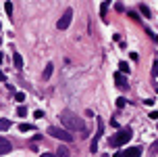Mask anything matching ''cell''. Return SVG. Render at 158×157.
<instances>
[{"instance_id": "17", "label": "cell", "mask_w": 158, "mask_h": 157, "mask_svg": "<svg viewBox=\"0 0 158 157\" xmlns=\"http://www.w3.org/2000/svg\"><path fill=\"white\" fill-rule=\"evenodd\" d=\"M17 115H21V117H25V115H27V107H25V105H21V107L17 109Z\"/></svg>"}, {"instance_id": "21", "label": "cell", "mask_w": 158, "mask_h": 157, "mask_svg": "<svg viewBox=\"0 0 158 157\" xmlns=\"http://www.w3.org/2000/svg\"><path fill=\"white\" fill-rule=\"evenodd\" d=\"M34 117H38V120H42V117H44V111H42V109H38V111H34Z\"/></svg>"}, {"instance_id": "1", "label": "cell", "mask_w": 158, "mask_h": 157, "mask_svg": "<svg viewBox=\"0 0 158 157\" xmlns=\"http://www.w3.org/2000/svg\"><path fill=\"white\" fill-rule=\"evenodd\" d=\"M60 124L67 128L69 132H85V124H83V120L81 117H77L73 111H69V109H65V111H60Z\"/></svg>"}, {"instance_id": "13", "label": "cell", "mask_w": 158, "mask_h": 157, "mask_svg": "<svg viewBox=\"0 0 158 157\" xmlns=\"http://www.w3.org/2000/svg\"><path fill=\"white\" fill-rule=\"evenodd\" d=\"M11 128V121L9 120H0V132H4V130H9Z\"/></svg>"}, {"instance_id": "30", "label": "cell", "mask_w": 158, "mask_h": 157, "mask_svg": "<svg viewBox=\"0 0 158 157\" xmlns=\"http://www.w3.org/2000/svg\"><path fill=\"white\" fill-rule=\"evenodd\" d=\"M156 40H158V34H156Z\"/></svg>"}, {"instance_id": "20", "label": "cell", "mask_w": 158, "mask_h": 157, "mask_svg": "<svg viewBox=\"0 0 158 157\" xmlns=\"http://www.w3.org/2000/svg\"><path fill=\"white\" fill-rule=\"evenodd\" d=\"M125 103H127V101H125L123 97H119V98H117V107H119V109H123V107H125Z\"/></svg>"}, {"instance_id": "26", "label": "cell", "mask_w": 158, "mask_h": 157, "mask_svg": "<svg viewBox=\"0 0 158 157\" xmlns=\"http://www.w3.org/2000/svg\"><path fill=\"white\" fill-rule=\"evenodd\" d=\"M4 80H6V75H4V71H2V69H0V82H4Z\"/></svg>"}, {"instance_id": "12", "label": "cell", "mask_w": 158, "mask_h": 157, "mask_svg": "<svg viewBox=\"0 0 158 157\" xmlns=\"http://www.w3.org/2000/svg\"><path fill=\"white\" fill-rule=\"evenodd\" d=\"M34 126L31 124H19V132H31Z\"/></svg>"}, {"instance_id": "14", "label": "cell", "mask_w": 158, "mask_h": 157, "mask_svg": "<svg viewBox=\"0 0 158 157\" xmlns=\"http://www.w3.org/2000/svg\"><path fill=\"white\" fill-rule=\"evenodd\" d=\"M56 157H69V149L67 147H60V149L56 151Z\"/></svg>"}, {"instance_id": "6", "label": "cell", "mask_w": 158, "mask_h": 157, "mask_svg": "<svg viewBox=\"0 0 158 157\" xmlns=\"http://www.w3.org/2000/svg\"><path fill=\"white\" fill-rule=\"evenodd\" d=\"M114 82H117V86L119 88H129V82H127V78H125V73H114Z\"/></svg>"}, {"instance_id": "27", "label": "cell", "mask_w": 158, "mask_h": 157, "mask_svg": "<svg viewBox=\"0 0 158 157\" xmlns=\"http://www.w3.org/2000/svg\"><path fill=\"white\" fill-rule=\"evenodd\" d=\"M40 157H56V155H52V153H44V155H40Z\"/></svg>"}, {"instance_id": "7", "label": "cell", "mask_w": 158, "mask_h": 157, "mask_svg": "<svg viewBox=\"0 0 158 157\" xmlns=\"http://www.w3.org/2000/svg\"><path fill=\"white\" fill-rule=\"evenodd\" d=\"M11 151H13V145L6 140V138L0 136V155H6V153H11Z\"/></svg>"}, {"instance_id": "24", "label": "cell", "mask_w": 158, "mask_h": 157, "mask_svg": "<svg viewBox=\"0 0 158 157\" xmlns=\"http://www.w3.org/2000/svg\"><path fill=\"white\" fill-rule=\"evenodd\" d=\"M150 120H158V111H150Z\"/></svg>"}, {"instance_id": "18", "label": "cell", "mask_w": 158, "mask_h": 157, "mask_svg": "<svg viewBox=\"0 0 158 157\" xmlns=\"http://www.w3.org/2000/svg\"><path fill=\"white\" fill-rule=\"evenodd\" d=\"M158 75V59L154 61V65H152V78H156Z\"/></svg>"}, {"instance_id": "29", "label": "cell", "mask_w": 158, "mask_h": 157, "mask_svg": "<svg viewBox=\"0 0 158 157\" xmlns=\"http://www.w3.org/2000/svg\"><path fill=\"white\" fill-rule=\"evenodd\" d=\"M156 92H158V86H156Z\"/></svg>"}, {"instance_id": "23", "label": "cell", "mask_w": 158, "mask_h": 157, "mask_svg": "<svg viewBox=\"0 0 158 157\" xmlns=\"http://www.w3.org/2000/svg\"><path fill=\"white\" fill-rule=\"evenodd\" d=\"M129 17H131V19H135V21H137V19H139V15H137L135 11H129Z\"/></svg>"}, {"instance_id": "8", "label": "cell", "mask_w": 158, "mask_h": 157, "mask_svg": "<svg viewBox=\"0 0 158 157\" xmlns=\"http://www.w3.org/2000/svg\"><path fill=\"white\" fill-rule=\"evenodd\" d=\"M123 153H125V157H139L142 155V149H139V147H129Z\"/></svg>"}, {"instance_id": "15", "label": "cell", "mask_w": 158, "mask_h": 157, "mask_svg": "<svg viewBox=\"0 0 158 157\" xmlns=\"http://www.w3.org/2000/svg\"><path fill=\"white\" fill-rule=\"evenodd\" d=\"M4 11H6V15H9V17L13 15V2H11V0H9V2L4 4Z\"/></svg>"}, {"instance_id": "4", "label": "cell", "mask_w": 158, "mask_h": 157, "mask_svg": "<svg viewBox=\"0 0 158 157\" xmlns=\"http://www.w3.org/2000/svg\"><path fill=\"white\" fill-rule=\"evenodd\" d=\"M71 21H73V9H67V11L63 13V17L58 19L56 27H58V29H67L69 25H71Z\"/></svg>"}, {"instance_id": "10", "label": "cell", "mask_w": 158, "mask_h": 157, "mask_svg": "<svg viewBox=\"0 0 158 157\" xmlns=\"http://www.w3.org/2000/svg\"><path fill=\"white\" fill-rule=\"evenodd\" d=\"M52 71H54V65H52V63H48V65H46V69H44V80H50Z\"/></svg>"}, {"instance_id": "2", "label": "cell", "mask_w": 158, "mask_h": 157, "mask_svg": "<svg viewBox=\"0 0 158 157\" xmlns=\"http://www.w3.org/2000/svg\"><path fill=\"white\" fill-rule=\"evenodd\" d=\"M131 136H133V130L131 128H123V130H119L117 134H113L110 138H108V147H123L127 145L129 140H131Z\"/></svg>"}, {"instance_id": "28", "label": "cell", "mask_w": 158, "mask_h": 157, "mask_svg": "<svg viewBox=\"0 0 158 157\" xmlns=\"http://www.w3.org/2000/svg\"><path fill=\"white\" fill-rule=\"evenodd\" d=\"M2 59H4V55H2V52H0V65H2Z\"/></svg>"}, {"instance_id": "3", "label": "cell", "mask_w": 158, "mask_h": 157, "mask_svg": "<svg viewBox=\"0 0 158 157\" xmlns=\"http://www.w3.org/2000/svg\"><path fill=\"white\" fill-rule=\"evenodd\" d=\"M48 134H50V136H54V138H58V140H65V143H71V140H73V134L69 132L67 128L50 126V128H48Z\"/></svg>"}, {"instance_id": "22", "label": "cell", "mask_w": 158, "mask_h": 157, "mask_svg": "<svg viewBox=\"0 0 158 157\" xmlns=\"http://www.w3.org/2000/svg\"><path fill=\"white\" fill-rule=\"evenodd\" d=\"M139 11L144 13V15H146V17H150V9H148V6H144V4H142V6H139Z\"/></svg>"}, {"instance_id": "9", "label": "cell", "mask_w": 158, "mask_h": 157, "mask_svg": "<svg viewBox=\"0 0 158 157\" xmlns=\"http://www.w3.org/2000/svg\"><path fill=\"white\" fill-rule=\"evenodd\" d=\"M13 63H15V67H17L19 71L23 69V57L19 55V52H15V55H13Z\"/></svg>"}, {"instance_id": "25", "label": "cell", "mask_w": 158, "mask_h": 157, "mask_svg": "<svg viewBox=\"0 0 158 157\" xmlns=\"http://www.w3.org/2000/svg\"><path fill=\"white\" fill-rule=\"evenodd\" d=\"M113 157H125V153H123V151H117V153H114Z\"/></svg>"}, {"instance_id": "5", "label": "cell", "mask_w": 158, "mask_h": 157, "mask_svg": "<svg viewBox=\"0 0 158 157\" xmlns=\"http://www.w3.org/2000/svg\"><path fill=\"white\" fill-rule=\"evenodd\" d=\"M102 134H104V121L98 120V132L94 134V140L90 143V151H92V153H96V151H98V140H100Z\"/></svg>"}, {"instance_id": "16", "label": "cell", "mask_w": 158, "mask_h": 157, "mask_svg": "<svg viewBox=\"0 0 158 157\" xmlns=\"http://www.w3.org/2000/svg\"><path fill=\"white\" fill-rule=\"evenodd\" d=\"M15 101H17V103H23V101H25V92H15Z\"/></svg>"}, {"instance_id": "11", "label": "cell", "mask_w": 158, "mask_h": 157, "mask_svg": "<svg viewBox=\"0 0 158 157\" xmlns=\"http://www.w3.org/2000/svg\"><path fill=\"white\" fill-rule=\"evenodd\" d=\"M119 71H121V73H127V75H129V71H131V69H129V65H127L125 61H121V63H119Z\"/></svg>"}, {"instance_id": "19", "label": "cell", "mask_w": 158, "mask_h": 157, "mask_svg": "<svg viewBox=\"0 0 158 157\" xmlns=\"http://www.w3.org/2000/svg\"><path fill=\"white\" fill-rule=\"evenodd\" d=\"M100 15L106 19V15H108V6H106V4H102V6H100Z\"/></svg>"}]
</instances>
